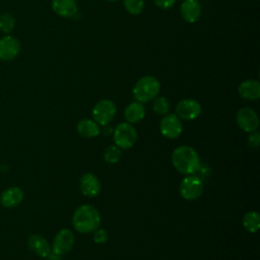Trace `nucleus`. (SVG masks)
Segmentation results:
<instances>
[{
    "label": "nucleus",
    "instance_id": "23",
    "mask_svg": "<svg viewBox=\"0 0 260 260\" xmlns=\"http://www.w3.org/2000/svg\"><path fill=\"white\" fill-rule=\"evenodd\" d=\"M123 3L127 12L132 15H138L144 8L143 0H124Z\"/></svg>",
    "mask_w": 260,
    "mask_h": 260
},
{
    "label": "nucleus",
    "instance_id": "12",
    "mask_svg": "<svg viewBox=\"0 0 260 260\" xmlns=\"http://www.w3.org/2000/svg\"><path fill=\"white\" fill-rule=\"evenodd\" d=\"M79 189L84 196L95 197L101 191L100 180L93 174L86 173L79 180Z\"/></svg>",
    "mask_w": 260,
    "mask_h": 260
},
{
    "label": "nucleus",
    "instance_id": "14",
    "mask_svg": "<svg viewBox=\"0 0 260 260\" xmlns=\"http://www.w3.org/2000/svg\"><path fill=\"white\" fill-rule=\"evenodd\" d=\"M201 4L197 0H184L180 7L182 18L190 23L197 21L201 15Z\"/></svg>",
    "mask_w": 260,
    "mask_h": 260
},
{
    "label": "nucleus",
    "instance_id": "26",
    "mask_svg": "<svg viewBox=\"0 0 260 260\" xmlns=\"http://www.w3.org/2000/svg\"><path fill=\"white\" fill-rule=\"evenodd\" d=\"M248 143L251 147H258L260 144V134L257 131L251 132V134L248 137Z\"/></svg>",
    "mask_w": 260,
    "mask_h": 260
},
{
    "label": "nucleus",
    "instance_id": "10",
    "mask_svg": "<svg viewBox=\"0 0 260 260\" xmlns=\"http://www.w3.org/2000/svg\"><path fill=\"white\" fill-rule=\"evenodd\" d=\"M73 245H74V234L72 233V231L69 229H62L56 234L54 238L52 251L62 256L70 252L71 249L73 248Z\"/></svg>",
    "mask_w": 260,
    "mask_h": 260
},
{
    "label": "nucleus",
    "instance_id": "5",
    "mask_svg": "<svg viewBox=\"0 0 260 260\" xmlns=\"http://www.w3.org/2000/svg\"><path fill=\"white\" fill-rule=\"evenodd\" d=\"M179 192L185 200H195L203 192V182L197 176H187L182 180L179 186Z\"/></svg>",
    "mask_w": 260,
    "mask_h": 260
},
{
    "label": "nucleus",
    "instance_id": "27",
    "mask_svg": "<svg viewBox=\"0 0 260 260\" xmlns=\"http://www.w3.org/2000/svg\"><path fill=\"white\" fill-rule=\"evenodd\" d=\"M153 2L158 8L167 10L172 8L175 5L176 0H153Z\"/></svg>",
    "mask_w": 260,
    "mask_h": 260
},
{
    "label": "nucleus",
    "instance_id": "3",
    "mask_svg": "<svg viewBox=\"0 0 260 260\" xmlns=\"http://www.w3.org/2000/svg\"><path fill=\"white\" fill-rule=\"evenodd\" d=\"M160 90V83L154 76L141 77L134 85L132 93L136 102L147 103L155 99Z\"/></svg>",
    "mask_w": 260,
    "mask_h": 260
},
{
    "label": "nucleus",
    "instance_id": "2",
    "mask_svg": "<svg viewBox=\"0 0 260 260\" xmlns=\"http://www.w3.org/2000/svg\"><path fill=\"white\" fill-rule=\"evenodd\" d=\"M101 214L99 210L90 204H83L77 207L72 217L73 228L81 233L88 234L100 226Z\"/></svg>",
    "mask_w": 260,
    "mask_h": 260
},
{
    "label": "nucleus",
    "instance_id": "7",
    "mask_svg": "<svg viewBox=\"0 0 260 260\" xmlns=\"http://www.w3.org/2000/svg\"><path fill=\"white\" fill-rule=\"evenodd\" d=\"M159 131L166 138H178L183 131L181 119L176 114L165 115L159 122Z\"/></svg>",
    "mask_w": 260,
    "mask_h": 260
},
{
    "label": "nucleus",
    "instance_id": "29",
    "mask_svg": "<svg viewBox=\"0 0 260 260\" xmlns=\"http://www.w3.org/2000/svg\"><path fill=\"white\" fill-rule=\"evenodd\" d=\"M107 1H110V2H115V1H118V0H107Z\"/></svg>",
    "mask_w": 260,
    "mask_h": 260
},
{
    "label": "nucleus",
    "instance_id": "16",
    "mask_svg": "<svg viewBox=\"0 0 260 260\" xmlns=\"http://www.w3.org/2000/svg\"><path fill=\"white\" fill-rule=\"evenodd\" d=\"M238 92L241 98L249 101H256L260 98V83L255 79H248L240 83Z\"/></svg>",
    "mask_w": 260,
    "mask_h": 260
},
{
    "label": "nucleus",
    "instance_id": "19",
    "mask_svg": "<svg viewBox=\"0 0 260 260\" xmlns=\"http://www.w3.org/2000/svg\"><path fill=\"white\" fill-rule=\"evenodd\" d=\"M77 132L86 138H92L95 137L98 135H100L101 133V128L99 126V124L93 121V120H89V119H82L78 122L77 124Z\"/></svg>",
    "mask_w": 260,
    "mask_h": 260
},
{
    "label": "nucleus",
    "instance_id": "17",
    "mask_svg": "<svg viewBox=\"0 0 260 260\" xmlns=\"http://www.w3.org/2000/svg\"><path fill=\"white\" fill-rule=\"evenodd\" d=\"M52 8L62 17H72L77 12L75 0H52Z\"/></svg>",
    "mask_w": 260,
    "mask_h": 260
},
{
    "label": "nucleus",
    "instance_id": "20",
    "mask_svg": "<svg viewBox=\"0 0 260 260\" xmlns=\"http://www.w3.org/2000/svg\"><path fill=\"white\" fill-rule=\"evenodd\" d=\"M243 226L249 233H256L260 229V215L257 211H249L243 217Z\"/></svg>",
    "mask_w": 260,
    "mask_h": 260
},
{
    "label": "nucleus",
    "instance_id": "4",
    "mask_svg": "<svg viewBox=\"0 0 260 260\" xmlns=\"http://www.w3.org/2000/svg\"><path fill=\"white\" fill-rule=\"evenodd\" d=\"M113 139L119 148L128 149L135 144L137 132L131 124L123 122L118 124L113 130Z\"/></svg>",
    "mask_w": 260,
    "mask_h": 260
},
{
    "label": "nucleus",
    "instance_id": "25",
    "mask_svg": "<svg viewBox=\"0 0 260 260\" xmlns=\"http://www.w3.org/2000/svg\"><path fill=\"white\" fill-rule=\"evenodd\" d=\"M93 241L96 244H104L108 241V233L104 229H96L93 231Z\"/></svg>",
    "mask_w": 260,
    "mask_h": 260
},
{
    "label": "nucleus",
    "instance_id": "24",
    "mask_svg": "<svg viewBox=\"0 0 260 260\" xmlns=\"http://www.w3.org/2000/svg\"><path fill=\"white\" fill-rule=\"evenodd\" d=\"M152 109L157 115H167L170 111V103L164 96H158L153 99Z\"/></svg>",
    "mask_w": 260,
    "mask_h": 260
},
{
    "label": "nucleus",
    "instance_id": "11",
    "mask_svg": "<svg viewBox=\"0 0 260 260\" xmlns=\"http://www.w3.org/2000/svg\"><path fill=\"white\" fill-rule=\"evenodd\" d=\"M20 52L18 40L12 36H5L0 39V60L11 61L17 57Z\"/></svg>",
    "mask_w": 260,
    "mask_h": 260
},
{
    "label": "nucleus",
    "instance_id": "15",
    "mask_svg": "<svg viewBox=\"0 0 260 260\" xmlns=\"http://www.w3.org/2000/svg\"><path fill=\"white\" fill-rule=\"evenodd\" d=\"M27 246L31 252L42 258H46L52 250L48 241L38 234L29 235L27 238Z\"/></svg>",
    "mask_w": 260,
    "mask_h": 260
},
{
    "label": "nucleus",
    "instance_id": "8",
    "mask_svg": "<svg viewBox=\"0 0 260 260\" xmlns=\"http://www.w3.org/2000/svg\"><path fill=\"white\" fill-rule=\"evenodd\" d=\"M237 124L245 132L251 133L259 128V118L251 108H242L237 113Z\"/></svg>",
    "mask_w": 260,
    "mask_h": 260
},
{
    "label": "nucleus",
    "instance_id": "6",
    "mask_svg": "<svg viewBox=\"0 0 260 260\" xmlns=\"http://www.w3.org/2000/svg\"><path fill=\"white\" fill-rule=\"evenodd\" d=\"M116 105L111 100L98 102L92 109V118L101 126L108 125L116 115Z\"/></svg>",
    "mask_w": 260,
    "mask_h": 260
},
{
    "label": "nucleus",
    "instance_id": "1",
    "mask_svg": "<svg viewBox=\"0 0 260 260\" xmlns=\"http://www.w3.org/2000/svg\"><path fill=\"white\" fill-rule=\"evenodd\" d=\"M172 164L178 172L184 175H193L200 169V157L193 147L181 145L173 151Z\"/></svg>",
    "mask_w": 260,
    "mask_h": 260
},
{
    "label": "nucleus",
    "instance_id": "22",
    "mask_svg": "<svg viewBox=\"0 0 260 260\" xmlns=\"http://www.w3.org/2000/svg\"><path fill=\"white\" fill-rule=\"evenodd\" d=\"M15 26V20L9 13L0 14V30L4 34H9Z\"/></svg>",
    "mask_w": 260,
    "mask_h": 260
},
{
    "label": "nucleus",
    "instance_id": "13",
    "mask_svg": "<svg viewBox=\"0 0 260 260\" xmlns=\"http://www.w3.org/2000/svg\"><path fill=\"white\" fill-rule=\"evenodd\" d=\"M23 197V191L19 187H9L1 193L0 203L5 208H13L21 203Z\"/></svg>",
    "mask_w": 260,
    "mask_h": 260
},
{
    "label": "nucleus",
    "instance_id": "9",
    "mask_svg": "<svg viewBox=\"0 0 260 260\" xmlns=\"http://www.w3.org/2000/svg\"><path fill=\"white\" fill-rule=\"evenodd\" d=\"M201 105L193 99L180 101L176 106V115L183 120L191 121L198 118L201 114Z\"/></svg>",
    "mask_w": 260,
    "mask_h": 260
},
{
    "label": "nucleus",
    "instance_id": "21",
    "mask_svg": "<svg viewBox=\"0 0 260 260\" xmlns=\"http://www.w3.org/2000/svg\"><path fill=\"white\" fill-rule=\"evenodd\" d=\"M122 156L121 148L117 145H110L104 151V159L108 164H116L120 160Z\"/></svg>",
    "mask_w": 260,
    "mask_h": 260
},
{
    "label": "nucleus",
    "instance_id": "18",
    "mask_svg": "<svg viewBox=\"0 0 260 260\" xmlns=\"http://www.w3.org/2000/svg\"><path fill=\"white\" fill-rule=\"evenodd\" d=\"M145 116V108L142 103L133 102L129 104L124 111V118L129 124L140 122Z\"/></svg>",
    "mask_w": 260,
    "mask_h": 260
},
{
    "label": "nucleus",
    "instance_id": "28",
    "mask_svg": "<svg viewBox=\"0 0 260 260\" xmlns=\"http://www.w3.org/2000/svg\"><path fill=\"white\" fill-rule=\"evenodd\" d=\"M61 255H59V254H57V253H55L54 251H52L51 250V252L49 253V255L46 257L48 260H61Z\"/></svg>",
    "mask_w": 260,
    "mask_h": 260
}]
</instances>
